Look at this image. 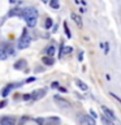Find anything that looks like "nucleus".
I'll return each instance as SVG.
<instances>
[{
	"mask_svg": "<svg viewBox=\"0 0 121 125\" xmlns=\"http://www.w3.org/2000/svg\"><path fill=\"white\" fill-rule=\"evenodd\" d=\"M42 1H43V3H48L50 0H42Z\"/></svg>",
	"mask_w": 121,
	"mask_h": 125,
	"instance_id": "nucleus-29",
	"label": "nucleus"
},
{
	"mask_svg": "<svg viewBox=\"0 0 121 125\" xmlns=\"http://www.w3.org/2000/svg\"><path fill=\"white\" fill-rule=\"evenodd\" d=\"M90 113H91V117L94 120H95V117H96V113H95V111H94V109H90Z\"/></svg>",
	"mask_w": 121,
	"mask_h": 125,
	"instance_id": "nucleus-24",
	"label": "nucleus"
},
{
	"mask_svg": "<svg viewBox=\"0 0 121 125\" xmlns=\"http://www.w3.org/2000/svg\"><path fill=\"white\" fill-rule=\"evenodd\" d=\"M14 1V0H9V3H13Z\"/></svg>",
	"mask_w": 121,
	"mask_h": 125,
	"instance_id": "nucleus-30",
	"label": "nucleus"
},
{
	"mask_svg": "<svg viewBox=\"0 0 121 125\" xmlns=\"http://www.w3.org/2000/svg\"><path fill=\"white\" fill-rule=\"evenodd\" d=\"M46 93H47V90H46V89H38V90H34V91L30 94V99H33V100H39V99H42V98L46 95Z\"/></svg>",
	"mask_w": 121,
	"mask_h": 125,
	"instance_id": "nucleus-4",
	"label": "nucleus"
},
{
	"mask_svg": "<svg viewBox=\"0 0 121 125\" xmlns=\"http://www.w3.org/2000/svg\"><path fill=\"white\" fill-rule=\"evenodd\" d=\"M20 16H21L22 18H25V21H27V20H30V18H38L39 14H38V10L35 9V8L27 7L25 9H21Z\"/></svg>",
	"mask_w": 121,
	"mask_h": 125,
	"instance_id": "nucleus-1",
	"label": "nucleus"
},
{
	"mask_svg": "<svg viewBox=\"0 0 121 125\" xmlns=\"http://www.w3.org/2000/svg\"><path fill=\"white\" fill-rule=\"evenodd\" d=\"M51 26H52V20H51V18H47V20H46V29H50Z\"/></svg>",
	"mask_w": 121,
	"mask_h": 125,
	"instance_id": "nucleus-20",
	"label": "nucleus"
},
{
	"mask_svg": "<svg viewBox=\"0 0 121 125\" xmlns=\"http://www.w3.org/2000/svg\"><path fill=\"white\" fill-rule=\"evenodd\" d=\"M8 57V52L7 48H0V60H4V59Z\"/></svg>",
	"mask_w": 121,
	"mask_h": 125,
	"instance_id": "nucleus-16",
	"label": "nucleus"
},
{
	"mask_svg": "<svg viewBox=\"0 0 121 125\" xmlns=\"http://www.w3.org/2000/svg\"><path fill=\"white\" fill-rule=\"evenodd\" d=\"M25 66H26V61L25 60H20V61H17L14 64L16 69H22V68H25Z\"/></svg>",
	"mask_w": 121,
	"mask_h": 125,
	"instance_id": "nucleus-15",
	"label": "nucleus"
},
{
	"mask_svg": "<svg viewBox=\"0 0 121 125\" xmlns=\"http://www.w3.org/2000/svg\"><path fill=\"white\" fill-rule=\"evenodd\" d=\"M39 125H55V123H60L59 117H47V119H35Z\"/></svg>",
	"mask_w": 121,
	"mask_h": 125,
	"instance_id": "nucleus-3",
	"label": "nucleus"
},
{
	"mask_svg": "<svg viewBox=\"0 0 121 125\" xmlns=\"http://www.w3.org/2000/svg\"><path fill=\"white\" fill-rule=\"evenodd\" d=\"M5 105H7V100H3V102H0V108L5 107Z\"/></svg>",
	"mask_w": 121,
	"mask_h": 125,
	"instance_id": "nucleus-25",
	"label": "nucleus"
},
{
	"mask_svg": "<svg viewBox=\"0 0 121 125\" xmlns=\"http://www.w3.org/2000/svg\"><path fill=\"white\" fill-rule=\"evenodd\" d=\"M59 90H60L61 93H66V89L65 87H59Z\"/></svg>",
	"mask_w": 121,
	"mask_h": 125,
	"instance_id": "nucleus-27",
	"label": "nucleus"
},
{
	"mask_svg": "<svg viewBox=\"0 0 121 125\" xmlns=\"http://www.w3.org/2000/svg\"><path fill=\"white\" fill-rule=\"evenodd\" d=\"M72 51H73V48H72V47H69V46H62L61 47V53H60V57H62V56H64V55H69L70 52H72Z\"/></svg>",
	"mask_w": 121,
	"mask_h": 125,
	"instance_id": "nucleus-12",
	"label": "nucleus"
},
{
	"mask_svg": "<svg viewBox=\"0 0 121 125\" xmlns=\"http://www.w3.org/2000/svg\"><path fill=\"white\" fill-rule=\"evenodd\" d=\"M70 17H72V20H73L74 22H76V25H77L78 27H82V26H83V22H82L81 16H80V14H77L76 12H73V13L70 14Z\"/></svg>",
	"mask_w": 121,
	"mask_h": 125,
	"instance_id": "nucleus-9",
	"label": "nucleus"
},
{
	"mask_svg": "<svg viewBox=\"0 0 121 125\" xmlns=\"http://www.w3.org/2000/svg\"><path fill=\"white\" fill-rule=\"evenodd\" d=\"M30 43H31V37L27 34V30H23L21 38H20V41H18V48L25 50L30 46Z\"/></svg>",
	"mask_w": 121,
	"mask_h": 125,
	"instance_id": "nucleus-2",
	"label": "nucleus"
},
{
	"mask_svg": "<svg viewBox=\"0 0 121 125\" xmlns=\"http://www.w3.org/2000/svg\"><path fill=\"white\" fill-rule=\"evenodd\" d=\"M64 29H65V33H66V37L70 38L72 37V34H70V31H69V27H68V23L64 22Z\"/></svg>",
	"mask_w": 121,
	"mask_h": 125,
	"instance_id": "nucleus-18",
	"label": "nucleus"
},
{
	"mask_svg": "<svg viewBox=\"0 0 121 125\" xmlns=\"http://www.w3.org/2000/svg\"><path fill=\"white\" fill-rule=\"evenodd\" d=\"M51 87H52V89H59V87H60V85H59V82H52Z\"/></svg>",
	"mask_w": 121,
	"mask_h": 125,
	"instance_id": "nucleus-22",
	"label": "nucleus"
},
{
	"mask_svg": "<svg viewBox=\"0 0 121 125\" xmlns=\"http://www.w3.org/2000/svg\"><path fill=\"white\" fill-rule=\"evenodd\" d=\"M76 85H77L81 90H83V91H87V89H89V87H87V85H86L85 82H82L80 78H76Z\"/></svg>",
	"mask_w": 121,
	"mask_h": 125,
	"instance_id": "nucleus-13",
	"label": "nucleus"
},
{
	"mask_svg": "<svg viewBox=\"0 0 121 125\" xmlns=\"http://www.w3.org/2000/svg\"><path fill=\"white\" fill-rule=\"evenodd\" d=\"M109 95H111L112 98H115V99H116L117 102H119V104L121 105V99H120V98H119V96H117V95H116V94H113V93H109Z\"/></svg>",
	"mask_w": 121,
	"mask_h": 125,
	"instance_id": "nucleus-21",
	"label": "nucleus"
},
{
	"mask_svg": "<svg viewBox=\"0 0 121 125\" xmlns=\"http://www.w3.org/2000/svg\"><path fill=\"white\" fill-rule=\"evenodd\" d=\"M22 98H23V100H29V99H30V95L27 94V95H23Z\"/></svg>",
	"mask_w": 121,
	"mask_h": 125,
	"instance_id": "nucleus-26",
	"label": "nucleus"
},
{
	"mask_svg": "<svg viewBox=\"0 0 121 125\" xmlns=\"http://www.w3.org/2000/svg\"><path fill=\"white\" fill-rule=\"evenodd\" d=\"M0 124H1V125H16V121H14L13 117L5 116V117H1V120H0Z\"/></svg>",
	"mask_w": 121,
	"mask_h": 125,
	"instance_id": "nucleus-10",
	"label": "nucleus"
},
{
	"mask_svg": "<svg viewBox=\"0 0 121 125\" xmlns=\"http://www.w3.org/2000/svg\"><path fill=\"white\" fill-rule=\"evenodd\" d=\"M46 56H48V57H53L55 56V52H56V48H55V46H50V47H47L46 48Z\"/></svg>",
	"mask_w": 121,
	"mask_h": 125,
	"instance_id": "nucleus-11",
	"label": "nucleus"
},
{
	"mask_svg": "<svg viewBox=\"0 0 121 125\" xmlns=\"http://www.w3.org/2000/svg\"><path fill=\"white\" fill-rule=\"evenodd\" d=\"M53 99L56 100V103H57L59 105H61V107H65V108H69V107H70V103H69L68 100H65L64 98L55 95V96H53Z\"/></svg>",
	"mask_w": 121,
	"mask_h": 125,
	"instance_id": "nucleus-7",
	"label": "nucleus"
},
{
	"mask_svg": "<svg viewBox=\"0 0 121 125\" xmlns=\"http://www.w3.org/2000/svg\"><path fill=\"white\" fill-rule=\"evenodd\" d=\"M101 111H103L104 117H105L107 120H109V121H115V120H116V116H115V113H113L112 109H109L108 107L103 105V107H101Z\"/></svg>",
	"mask_w": 121,
	"mask_h": 125,
	"instance_id": "nucleus-5",
	"label": "nucleus"
},
{
	"mask_svg": "<svg viewBox=\"0 0 121 125\" xmlns=\"http://www.w3.org/2000/svg\"><path fill=\"white\" fill-rule=\"evenodd\" d=\"M50 5L53 8V9H59L60 8V4H59V0H51L50 1Z\"/></svg>",
	"mask_w": 121,
	"mask_h": 125,
	"instance_id": "nucleus-17",
	"label": "nucleus"
},
{
	"mask_svg": "<svg viewBox=\"0 0 121 125\" xmlns=\"http://www.w3.org/2000/svg\"><path fill=\"white\" fill-rule=\"evenodd\" d=\"M35 80H37L35 77H29V78H27V80H26L25 82H26V83H29V82H33V81H35Z\"/></svg>",
	"mask_w": 121,
	"mask_h": 125,
	"instance_id": "nucleus-23",
	"label": "nucleus"
},
{
	"mask_svg": "<svg viewBox=\"0 0 121 125\" xmlns=\"http://www.w3.org/2000/svg\"><path fill=\"white\" fill-rule=\"evenodd\" d=\"M80 120H81V123L83 125H95V120H94L91 116H87V115L81 116Z\"/></svg>",
	"mask_w": 121,
	"mask_h": 125,
	"instance_id": "nucleus-8",
	"label": "nucleus"
},
{
	"mask_svg": "<svg viewBox=\"0 0 121 125\" xmlns=\"http://www.w3.org/2000/svg\"><path fill=\"white\" fill-rule=\"evenodd\" d=\"M42 61H43V64H46V65H52L53 64V59L52 57H48V56H44L42 59Z\"/></svg>",
	"mask_w": 121,
	"mask_h": 125,
	"instance_id": "nucleus-14",
	"label": "nucleus"
},
{
	"mask_svg": "<svg viewBox=\"0 0 121 125\" xmlns=\"http://www.w3.org/2000/svg\"><path fill=\"white\" fill-rule=\"evenodd\" d=\"M80 12H81V13H85V12H86V10L83 9V8H80Z\"/></svg>",
	"mask_w": 121,
	"mask_h": 125,
	"instance_id": "nucleus-28",
	"label": "nucleus"
},
{
	"mask_svg": "<svg viewBox=\"0 0 121 125\" xmlns=\"http://www.w3.org/2000/svg\"><path fill=\"white\" fill-rule=\"evenodd\" d=\"M21 85H22V83H17V85L10 83V85H7L5 87H3V89H1V96H3V98L8 96V95H9V93H10L14 87H17V86H21Z\"/></svg>",
	"mask_w": 121,
	"mask_h": 125,
	"instance_id": "nucleus-6",
	"label": "nucleus"
},
{
	"mask_svg": "<svg viewBox=\"0 0 121 125\" xmlns=\"http://www.w3.org/2000/svg\"><path fill=\"white\" fill-rule=\"evenodd\" d=\"M103 47H104V53L107 55V53L109 52V43H108V42L103 43Z\"/></svg>",
	"mask_w": 121,
	"mask_h": 125,
	"instance_id": "nucleus-19",
	"label": "nucleus"
}]
</instances>
